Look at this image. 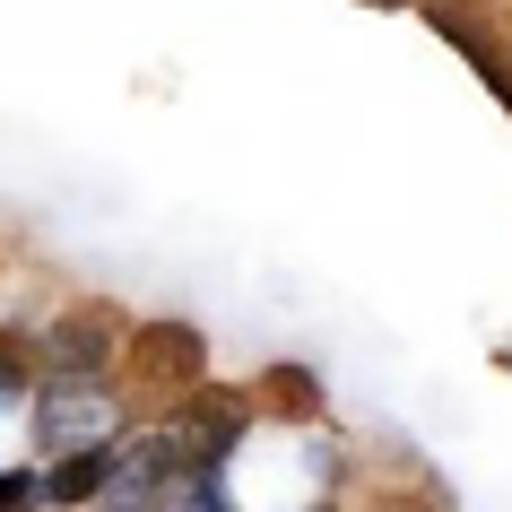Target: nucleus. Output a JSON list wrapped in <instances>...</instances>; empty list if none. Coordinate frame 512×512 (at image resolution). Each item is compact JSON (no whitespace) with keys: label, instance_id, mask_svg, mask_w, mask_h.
Returning a JSON list of instances; mask_svg holds the SVG:
<instances>
[{"label":"nucleus","instance_id":"obj_4","mask_svg":"<svg viewBox=\"0 0 512 512\" xmlns=\"http://www.w3.org/2000/svg\"><path fill=\"white\" fill-rule=\"evenodd\" d=\"M35 495H44V478H27V469H0V512H35Z\"/></svg>","mask_w":512,"mask_h":512},{"label":"nucleus","instance_id":"obj_2","mask_svg":"<svg viewBox=\"0 0 512 512\" xmlns=\"http://www.w3.org/2000/svg\"><path fill=\"white\" fill-rule=\"evenodd\" d=\"M105 478H113V443H87V452H61L53 460L44 495H53V504H87V495H105Z\"/></svg>","mask_w":512,"mask_h":512},{"label":"nucleus","instance_id":"obj_1","mask_svg":"<svg viewBox=\"0 0 512 512\" xmlns=\"http://www.w3.org/2000/svg\"><path fill=\"white\" fill-rule=\"evenodd\" d=\"M105 391H96V382H61L53 400H44V452H87V443H105Z\"/></svg>","mask_w":512,"mask_h":512},{"label":"nucleus","instance_id":"obj_3","mask_svg":"<svg viewBox=\"0 0 512 512\" xmlns=\"http://www.w3.org/2000/svg\"><path fill=\"white\" fill-rule=\"evenodd\" d=\"M139 348H148L157 374H200V339H191V330H148Z\"/></svg>","mask_w":512,"mask_h":512}]
</instances>
